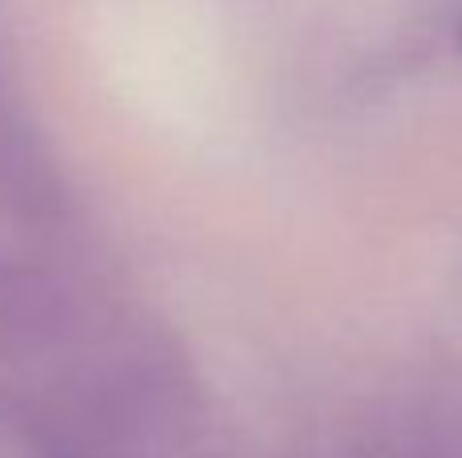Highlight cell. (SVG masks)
Returning <instances> with one entry per match:
<instances>
[{
	"mask_svg": "<svg viewBox=\"0 0 462 458\" xmlns=\"http://www.w3.org/2000/svg\"><path fill=\"white\" fill-rule=\"evenodd\" d=\"M458 41H462V32H458Z\"/></svg>",
	"mask_w": 462,
	"mask_h": 458,
	"instance_id": "1",
	"label": "cell"
}]
</instances>
